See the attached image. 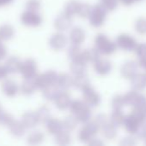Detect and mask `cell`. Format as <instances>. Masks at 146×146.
I'll return each mask as SVG.
<instances>
[{
	"mask_svg": "<svg viewBox=\"0 0 146 146\" xmlns=\"http://www.w3.org/2000/svg\"><path fill=\"white\" fill-rule=\"evenodd\" d=\"M91 107L85 104L83 100H73L70 106V110L78 120L79 123H87L91 119Z\"/></svg>",
	"mask_w": 146,
	"mask_h": 146,
	"instance_id": "1",
	"label": "cell"
},
{
	"mask_svg": "<svg viewBox=\"0 0 146 146\" xmlns=\"http://www.w3.org/2000/svg\"><path fill=\"white\" fill-rule=\"evenodd\" d=\"M95 47L99 50L101 55L111 56L117 50L116 42L112 41L104 33H98L95 38Z\"/></svg>",
	"mask_w": 146,
	"mask_h": 146,
	"instance_id": "2",
	"label": "cell"
},
{
	"mask_svg": "<svg viewBox=\"0 0 146 146\" xmlns=\"http://www.w3.org/2000/svg\"><path fill=\"white\" fill-rule=\"evenodd\" d=\"M108 10L100 3V4H95L92 6L91 13L89 16V24L96 28L101 27L105 24Z\"/></svg>",
	"mask_w": 146,
	"mask_h": 146,
	"instance_id": "3",
	"label": "cell"
},
{
	"mask_svg": "<svg viewBox=\"0 0 146 146\" xmlns=\"http://www.w3.org/2000/svg\"><path fill=\"white\" fill-rule=\"evenodd\" d=\"M101 130L100 126L96 123V121H89L84 124V126L78 132V139L81 142L89 144L99 133Z\"/></svg>",
	"mask_w": 146,
	"mask_h": 146,
	"instance_id": "4",
	"label": "cell"
},
{
	"mask_svg": "<svg viewBox=\"0 0 146 146\" xmlns=\"http://www.w3.org/2000/svg\"><path fill=\"white\" fill-rule=\"evenodd\" d=\"M116 44L119 49L125 51H134L138 45L136 39L128 33H121L116 38Z\"/></svg>",
	"mask_w": 146,
	"mask_h": 146,
	"instance_id": "5",
	"label": "cell"
},
{
	"mask_svg": "<svg viewBox=\"0 0 146 146\" xmlns=\"http://www.w3.org/2000/svg\"><path fill=\"white\" fill-rule=\"evenodd\" d=\"M83 100L89 107H96L101 103L99 93L90 86L83 91Z\"/></svg>",
	"mask_w": 146,
	"mask_h": 146,
	"instance_id": "6",
	"label": "cell"
},
{
	"mask_svg": "<svg viewBox=\"0 0 146 146\" xmlns=\"http://www.w3.org/2000/svg\"><path fill=\"white\" fill-rule=\"evenodd\" d=\"M139 63L134 61L125 62L120 68V74L126 80H132L139 73Z\"/></svg>",
	"mask_w": 146,
	"mask_h": 146,
	"instance_id": "7",
	"label": "cell"
},
{
	"mask_svg": "<svg viewBox=\"0 0 146 146\" xmlns=\"http://www.w3.org/2000/svg\"><path fill=\"white\" fill-rule=\"evenodd\" d=\"M93 66L95 72L101 76H105L108 74L113 68V64L108 59L101 57L93 63Z\"/></svg>",
	"mask_w": 146,
	"mask_h": 146,
	"instance_id": "8",
	"label": "cell"
},
{
	"mask_svg": "<svg viewBox=\"0 0 146 146\" xmlns=\"http://www.w3.org/2000/svg\"><path fill=\"white\" fill-rule=\"evenodd\" d=\"M72 16H70L69 15L65 14V12L58 15L54 21V26L57 30L59 31H66L70 29V27L72 25Z\"/></svg>",
	"mask_w": 146,
	"mask_h": 146,
	"instance_id": "9",
	"label": "cell"
},
{
	"mask_svg": "<svg viewBox=\"0 0 146 146\" xmlns=\"http://www.w3.org/2000/svg\"><path fill=\"white\" fill-rule=\"evenodd\" d=\"M55 101V105L59 110H65L67 109H70L71 104V95L64 91V92H59L56 98L54 99Z\"/></svg>",
	"mask_w": 146,
	"mask_h": 146,
	"instance_id": "10",
	"label": "cell"
},
{
	"mask_svg": "<svg viewBox=\"0 0 146 146\" xmlns=\"http://www.w3.org/2000/svg\"><path fill=\"white\" fill-rule=\"evenodd\" d=\"M69 38L71 44L81 45L86 38V33L83 28L80 27H73L69 34Z\"/></svg>",
	"mask_w": 146,
	"mask_h": 146,
	"instance_id": "11",
	"label": "cell"
},
{
	"mask_svg": "<svg viewBox=\"0 0 146 146\" xmlns=\"http://www.w3.org/2000/svg\"><path fill=\"white\" fill-rule=\"evenodd\" d=\"M123 126L128 133L132 135H137L139 133L140 127H142V124L139 123L133 116H132L131 115H128L126 117Z\"/></svg>",
	"mask_w": 146,
	"mask_h": 146,
	"instance_id": "12",
	"label": "cell"
},
{
	"mask_svg": "<svg viewBox=\"0 0 146 146\" xmlns=\"http://www.w3.org/2000/svg\"><path fill=\"white\" fill-rule=\"evenodd\" d=\"M67 38L61 33H57L50 39V45L55 50H60L64 49L67 44Z\"/></svg>",
	"mask_w": 146,
	"mask_h": 146,
	"instance_id": "13",
	"label": "cell"
},
{
	"mask_svg": "<svg viewBox=\"0 0 146 146\" xmlns=\"http://www.w3.org/2000/svg\"><path fill=\"white\" fill-rule=\"evenodd\" d=\"M90 86V80L86 74H77L73 78V86L78 90L83 91Z\"/></svg>",
	"mask_w": 146,
	"mask_h": 146,
	"instance_id": "14",
	"label": "cell"
},
{
	"mask_svg": "<svg viewBox=\"0 0 146 146\" xmlns=\"http://www.w3.org/2000/svg\"><path fill=\"white\" fill-rule=\"evenodd\" d=\"M101 53L99 50L95 47V48H90V49H86L83 50V54L81 56V59L83 60L85 62H92L94 63L96 61H97L100 58Z\"/></svg>",
	"mask_w": 146,
	"mask_h": 146,
	"instance_id": "15",
	"label": "cell"
},
{
	"mask_svg": "<svg viewBox=\"0 0 146 146\" xmlns=\"http://www.w3.org/2000/svg\"><path fill=\"white\" fill-rule=\"evenodd\" d=\"M86 68H87V62H85L82 59L71 60V62L70 64V69L74 75L85 74Z\"/></svg>",
	"mask_w": 146,
	"mask_h": 146,
	"instance_id": "16",
	"label": "cell"
},
{
	"mask_svg": "<svg viewBox=\"0 0 146 146\" xmlns=\"http://www.w3.org/2000/svg\"><path fill=\"white\" fill-rule=\"evenodd\" d=\"M57 86L59 88L64 91H67L71 86H73V78L68 74H65V73L60 74H59V77H58Z\"/></svg>",
	"mask_w": 146,
	"mask_h": 146,
	"instance_id": "17",
	"label": "cell"
},
{
	"mask_svg": "<svg viewBox=\"0 0 146 146\" xmlns=\"http://www.w3.org/2000/svg\"><path fill=\"white\" fill-rule=\"evenodd\" d=\"M131 84L133 89L136 91H143L146 88V73L137 74L132 80Z\"/></svg>",
	"mask_w": 146,
	"mask_h": 146,
	"instance_id": "18",
	"label": "cell"
},
{
	"mask_svg": "<svg viewBox=\"0 0 146 146\" xmlns=\"http://www.w3.org/2000/svg\"><path fill=\"white\" fill-rule=\"evenodd\" d=\"M117 127L115 125H114L112 122H110V121L104 125L102 128L101 131L102 133V135L105 139H114L117 137L118 134V130H117Z\"/></svg>",
	"mask_w": 146,
	"mask_h": 146,
	"instance_id": "19",
	"label": "cell"
},
{
	"mask_svg": "<svg viewBox=\"0 0 146 146\" xmlns=\"http://www.w3.org/2000/svg\"><path fill=\"white\" fill-rule=\"evenodd\" d=\"M46 128H47L48 133H50L51 134L56 135L57 133H59L60 131H62L64 129L63 121H61L60 120L56 119V118L50 119V120L47 121Z\"/></svg>",
	"mask_w": 146,
	"mask_h": 146,
	"instance_id": "20",
	"label": "cell"
},
{
	"mask_svg": "<svg viewBox=\"0 0 146 146\" xmlns=\"http://www.w3.org/2000/svg\"><path fill=\"white\" fill-rule=\"evenodd\" d=\"M126 117V115H125V114L122 112V110H114V111L110 115L109 121L117 127H119L124 125Z\"/></svg>",
	"mask_w": 146,
	"mask_h": 146,
	"instance_id": "21",
	"label": "cell"
},
{
	"mask_svg": "<svg viewBox=\"0 0 146 146\" xmlns=\"http://www.w3.org/2000/svg\"><path fill=\"white\" fill-rule=\"evenodd\" d=\"M78 123L79 121L77 117L74 115H71L65 118V120L63 121V127L68 132H72L77 128Z\"/></svg>",
	"mask_w": 146,
	"mask_h": 146,
	"instance_id": "22",
	"label": "cell"
},
{
	"mask_svg": "<svg viewBox=\"0 0 146 146\" xmlns=\"http://www.w3.org/2000/svg\"><path fill=\"white\" fill-rule=\"evenodd\" d=\"M71 132H68L65 129L60 131L56 134V142L59 145H68L71 141V136L70 134Z\"/></svg>",
	"mask_w": 146,
	"mask_h": 146,
	"instance_id": "23",
	"label": "cell"
},
{
	"mask_svg": "<svg viewBox=\"0 0 146 146\" xmlns=\"http://www.w3.org/2000/svg\"><path fill=\"white\" fill-rule=\"evenodd\" d=\"M23 21L25 23L30 26H38L41 23V17L34 13V12H28L23 16Z\"/></svg>",
	"mask_w": 146,
	"mask_h": 146,
	"instance_id": "24",
	"label": "cell"
},
{
	"mask_svg": "<svg viewBox=\"0 0 146 146\" xmlns=\"http://www.w3.org/2000/svg\"><path fill=\"white\" fill-rule=\"evenodd\" d=\"M80 2L77 0H70L66 3L65 6V13L69 15L70 16H73L75 15H77V11L79 9Z\"/></svg>",
	"mask_w": 146,
	"mask_h": 146,
	"instance_id": "25",
	"label": "cell"
},
{
	"mask_svg": "<svg viewBox=\"0 0 146 146\" xmlns=\"http://www.w3.org/2000/svg\"><path fill=\"white\" fill-rule=\"evenodd\" d=\"M111 105L113 110H122L125 106H126L125 95H120V94L115 95L112 98Z\"/></svg>",
	"mask_w": 146,
	"mask_h": 146,
	"instance_id": "26",
	"label": "cell"
},
{
	"mask_svg": "<svg viewBox=\"0 0 146 146\" xmlns=\"http://www.w3.org/2000/svg\"><path fill=\"white\" fill-rule=\"evenodd\" d=\"M83 54V50L80 48V45L77 44H71L68 50H67V55L71 60H75V59H79L81 58Z\"/></svg>",
	"mask_w": 146,
	"mask_h": 146,
	"instance_id": "27",
	"label": "cell"
},
{
	"mask_svg": "<svg viewBox=\"0 0 146 146\" xmlns=\"http://www.w3.org/2000/svg\"><path fill=\"white\" fill-rule=\"evenodd\" d=\"M130 115L133 116L142 125L146 123V110L139 109V108H133Z\"/></svg>",
	"mask_w": 146,
	"mask_h": 146,
	"instance_id": "28",
	"label": "cell"
},
{
	"mask_svg": "<svg viewBox=\"0 0 146 146\" xmlns=\"http://www.w3.org/2000/svg\"><path fill=\"white\" fill-rule=\"evenodd\" d=\"M139 96H140V93L139 92V91H136L134 89L130 91V92H128L125 95V99H126V105L134 107V105L136 104Z\"/></svg>",
	"mask_w": 146,
	"mask_h": 146,
	"instance_id": "29",
	"label": "cell"
},
{
	"mask_svg": "<svg viewBox=\"0 0 146 146\" xmlns=\"http://www.w3.org/2000/svg\"><path fill=\"white\" fill-rule=\"evenodd\" d=\"M92 10V6L87 3H80L77 15L81 18H89Z\"/></svg>",
	"mask_w": 146,
	"mask_h": 146,
	"instance_id": "30",
	"label": "cell"
},
{
	"mask_svg": "<svg viewBox=\"0 0 146 146\" xmlns=\"http://www.w3.org/2000/svg\"><path fill=\"white\" fill-rule=\"evenodd\" d=\"M44 89H45V93H44L45 97L50 100H54L56 98V97L58 96V94L59 93V88L56 86V85L49 86Z\"/></svg>",
	"mask_w": 146,
	"mask_h": 146,
	"instance_id": "31",
	"label": "cell"
},
{
	"mask_svg": "<svg viewBox=\"0 0 146 146\" xmlns=\"http://www.w3.org/2000/svg\"><path fill=\"white\" fill-rule=\"evenodd\" d=\"M135 30L141 35L146 34V18L140 17L135 22Z\"/></svg>",
	"mask_w": 146,
	"mask_h": 146,
	"instance_id": "32",
	"label": "cell"
},
{
	"mask_svg": "<svg viewBox=\"0 0 146 146\" xmlns=\"http://www.w3.org/2000/svg\"><path fill=\"white\" fill-rule=\"evenodd\" d=\"M101 4L108 10V11H114L118 8L119 0H100Z\"/></svg>",
	"mask_w": 146,
	"mask_h": 146,
	"instance_id": "33",
	"label": "cell"
},
{
	"mask_svg": "<svg viewBox=\"0 0 146 146\" xmlns=\"http://www.w3.org/2000/svg\"><path fill=\"white\" fill-rule=\"evenodd\" d=\"M135 53L136 55L140 58L146 56V43H140L138 44L137 47L135 48Z\"/></svg>",
	"mask_w": 146,
	"mask_h": 146,
	"instance_id": "34",
	"label": "cell"
},
{
	"mask_svg": "<svg viewBox=\"0 0 146 146\" xmlns=\"http://www.w3.org/2000/svg\"><path fill=\"white\" fill-rule=\"evenodd\" d=\"M95 121H96V123L100 126L101 128L109 121L108 116H107L106 115H104V114H100V115H98L96 117Z\"/></svg>",
	"mask_w": 146,
	"mask_h": 146,
	"instance_id": "35",
	"label": "cell"
},
{
	"mask_svg": "<svg viewBox=\"0 0 146 146\" xmlns=\"http://www.w3.org/2000/svg\"><path fill=\"white\" fill-rule=\"evenodd\" d=\"M133 108H139V109L146 110V96L140 94V96Z\"/></svg>",
	"mask_w": 146,
	"mask_h": 146,
	"instance_id": "36",
	"label": "cell"
},
{
	"mask_svg": "<svg viewBox=\"0 0 146 146\" xmlns=\"http://www.w3.org/2000/svg\"><path fill=\"white\" fill-rule=\"evenodd\" d=\"M136 144L135 142V139L132 137H127V138H125L121 140L120 142V145H125V146H132Z\"/></svg>",
	"mask_w": 146,
	"mask_h": 146,
	"instance_id": "37",
	"label": "cell"
},
{
	"mask_svg": "<svg viewBox=\"0 0 146 146\" xmlns=\"http://www.w3.org/2000/svg\"><path fill=\"white\" fill-rule=\"evenodd\" d=\"M138 63H139V66L140 68H142L143 69L146 70V56L140 57Z\"/></svg>",
	"mask_w": 146,
	"mask_h": 146,
	"instance_id": "38",
	"label": "cell"
},
{
	"mask_svg": "<svg viewBox=\"0 0 146 146\" xmlns=\"http://www.w3.org/2000/svg\"><path fill=\"white\" fill-rule=\"evenodd\" d=\"M89 145H104V143L103 142H102L100 139H93L89 143Z\"/></svg>",
	"mask_w": 146,
	"mask_h": 146,
	"instance_id": "39",
	"label": "cell"
},
{
	"mask_svg": "<svg viewBox=\"0 0 146 146\" xmlns=\"http://www.w3.org/2000/svg\"><path fill=\"white\" fill-rule=\"evenodd\" d=\"M119 1L125 6H130L135 3V0H119Z\"/></svg>",
	"mask_w": 146,
	"mask_h": 146,
	"instance_id": "40",
	"label": "cell"
},
{
	"mask_svg": "<svg viewBox=\"0 0 146 146\" xmlns=\"http://www.w3.org/2000/svg\"><path fill=\"white\" fill-rule=\"evenodd\" d=\"M142 139H144V141H145V143L146 144V133H145V135L143 136V138H142Z\"/></svg>",
	"mask_w": 146,
	"mask_h": 146,
	"instance_id": "41",
	"label": "cell"
},
{
	"mask_svg": "<svg viewBox=\"0 0 146 146\" xmlns=\"http://www.w3.org/2000/svg\"><path fill=\"white\" fill-rule=\"evenodd\" d=\"M141 1H143V0H135V2H141Z\"/></svg>",
	"mask_w": 146,
	"mask_h": 146,
	"instance_id": "42",
	"label": "cell"
},
{
	"mask_svg": "<svg viewBox=\"0 0 146 146\" xmlns=\"http://www.w3.org/2000/svg\"><path fill=\"white\" fill-rule=\"evenodd\" d=\"M145 73H146V70H145Z\"/></svg>",
	"mask_w": 146,
	"mask_h": 146,
	"instance_id": "43",
	"label": "cell"
}]
</instances>
